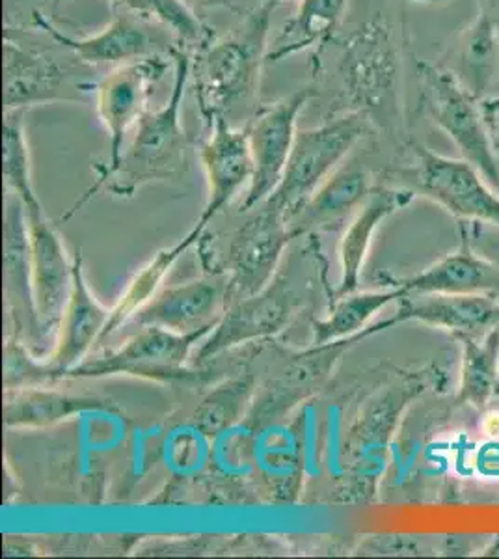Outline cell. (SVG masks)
Masks as SVG:
<instances>
[{"instance_id":"6da1fadb","label":"cell","mask_w":499,"mask_h":559,"mask_svg":"<svg viewBox=\"0 0 499 559\" xmlns=\"http://www.w3.org/2000/svg\"><path fill=\"white\" fill-rule=\"evenodd\" d=\"M171 58L174 86L170 99L140 118L129 144L121 152L120 160L110 170L97 173L99 176L92 189L71 211L83 207L84 202L103 187L116 197H133L144 185L181 178L187 173L189 136L181 123V105L192 75V60L183 49H174Z\"/></svg>"},{"instance_id":"7a4b0ae2","label":"cell","mask_w":499,"mask_h":559,"mask_svg":"<svg viewBox=\"0 0 499 559\" xmlns=\"http://www.w3.org/2000/svg\"><path fill=\"white\" fill-rule=\"evenodd\" d=\"M278 4L276 0H266L260 10L248 15L240 31L215 41L203 52L198 66L197 97L205 120L216 116L229 120L231 108L248 105L258 94L261 66L269 52L271 15Z\"/></svg>"},{"instance_id":"3957f363","label":"cell","mask_w":499,"mask_h":559,"mask_svg":"<svg viewBox=\"0 0 499 559\" xmlns=\"http://www.w3.org/2000/svg\"><path fill=\"white\" fill-rule=\"evenodd\" d=\"M366 116L345 112L317 128L298 129L282 181L261 205L278 211L292 224L317 189L342 166L366 133Z\"/></svg>"},{"instance_id":"277c9868","label":"cell","mask_w":499,"mask_h":559,"mask_svg":"<svg viewBox=\"0 0 499 559\" xmlns=\"http://www.w3.org/2000/svg\"><path fill=\"white\" fill-rule=\"evenodd\" d=\"M215 324L190 334L142 326L121 347L97 358H86L83 364L66 371L60 381L115 376L140 377L158 382L189 381L192 373H197L187 368L190 353L211 334Z\"/></svg>"},{"instance_id":"5b68a950","label":"cell","mask_w":499,"mask_h":559,"mask_svg":"<svg viewBox=\"0 0 499 559\" xmlns=\"http://www.w3.org/2000/svg\"><path fill=\"white\" fill-rule=\"evenodd\" d=\"M414 155V166L405 174L414 194L429 198L462 223L499 226V197L472 163L443 157L419 144Z\"/></svg>"},{"instance_id":"8992f818","label":"cell","mask_w":499,"mask_h":559,"mask_svg":"<svg viewBox=\"0 0 499 559\" xmlns=\"http://www.w3.org/2000/svg\"><path fill=\"white\" fill-rule=\"evenodd\" d=\"M313 96V88L297 90L292 96L260 108L248 123L253 176L240 211L260 207L278 187L297 139L298 116Z\"/></svg>"},{"instance_id":"52a82bcc","label":"cell","mask_w":499,"mask_h":559,"mask_svg":"<svg viewBox=\"0 0 499 559\" xmlns=\"http://www.w3.org/2000/svg\"><path fill=\"white\" fill-rule=\"evenodd\" d=\"M168 70L163 55L139 58L116 66L95 88V107L110 136V159L97 173L110 170L120 160L129 131L146 115L153 88Z\"/></svg>"},{"instance_id":"ba28073f","label":"cell","mask_w":499,"mask_h":559,"mask_svg":"<svg viewBox=\"0 0 499 559\" xmlns=\"http://www.w3.org/2000/svg\"><path fill=\"white\" fill-rule=\"evenodd\" d=\"M297 305V293L289 284L287 274H276L265 289L250 297L235 299L222 312L215 329L197 350L198 360L203 362L237 345L276 336L292 321Z\"/></svg>"},{"instance_id":"9c48e42d","label":"cell","mask_w":499,"mask_h":559,"mask_svg":"<svg viewBox=\"0 0 499 559\" xmlns=\"http://www.w3.org/2000/svg\"><path fill=\"white\" fill-rule=\"evenodd\" d=\"M425 103L438 128L448 133L468 160L490 183H499L498 165L488 140L480 108L455 76L448 71L424 66Z\"/></svg>"},{"instance_id":"30bf717a","label":"cell","mask_w":499,"mask_h":559,"mask_svg":"<svg viewBox=\"0 0 499 559\" xmlns=\"http://www.w3.org/2000/svg\"><path fill=\"white\" fill-rule=\"evenodd\" d=\"M209 126L211 134L200 150L207 178V200L194 228L179 241L185 250L202 237L209 223L239 194L245 185H250L253 176L247 129H235L224 116H216Z\"/></svg>"},{"instance_id":"8fae6325","label":"cell","mask_w":499,"mask_h":559,"mask_svg":"<svg viewBox=\"0 0 499 559\" xmlns=\"http://www.w3.org/2000/svg\"><path fill=\"white\" fill-rule=\"evenodd\" d=\"M295 239L292 224L278 211L260 205L240 226L229 245L228 295L250 297L265 289L278 274L285 248Z\"/></svg>"},{"instance_id":"7c38bea8","label":"cell","mask_w":499,"mask_h":559,"mask_svg":"<svg viewBox=\"0 0 499 559\" xmlns=\"http://www.w3.org/2000/svg\"><path fill=\"white\" fill-rule=\"evenodd\" d=\"M25 205V204H23ZM34 305L39 332L58 331L63 310L73 287V261L68 260L66 247L41 204L25 205Z\"/></svg>"},{"instance_id":"4fadbf2b","label":"cell","mask_w":499,"mask_h":559,"mask_svg":"<svg viewBox=\"0 0 499 559\" xmlns=\"http://www.w3.org/2000/svg\"><path fill=\"white\" fill-rule=\"evenodd\" d=\"M397 302L395 316L385 319L388 326L417 321L453 332V336H483L499 329V300L492 293L405 295Z\"/></svg>"},{"instance_id":"5bb4252c","label":"cell","mask_w":499,"mask_h":559,"mask_svg":"<svg viewBox=\"0 0 499 559\" xmlns=\"http://www.w3.org/2000/svg\"><path fill=\"white\" fill-rule=\"evenodd\" d=\"M379 26H366L353 34L343 49V94L353 112H373L393 90V60Z\"/></svg>"},{"instance_id":"9a60e30c","label":"cell","mask_w":499,"mask_h":559,"mask_svg":"<svg viewBox=\"0 0 499 559\" xmlns=\"http://www.w3.org/2000/svg\"><path fill=\"white\" fill-rule=\"evenodd\" d=\"M226 299L228 286L213 280H192L158 292L134 313L131 323L139 324V329L158 326L177 334H190L215 324L221 319Z\"/></svg>"},{"instance_id":"2e32d148","label":"cell","mask_w":499,"mask_h":559,"mask_svg":"<svg viewBox=\"0 0 499 559\" xmlns=\"http://www.w3.org/2000/svg\"><path fill=\"white\" fill-rule=\"evenodd\" d=\"M32 23L39 26L52 41L73 52L84 64H127L139 58L161 55L157 39L131 15L116 17L103 31L88 36H70L44 17L32 13Z\"/></svg>"},{"instance_id":"e0dca14e","label":"cell","mask_w":499,"mask_h":559,"mask_svg":"<svg viewBox=\"0 0 499 559\" xmlns=\"http://www.w3.org/2000/svg\"><path fill=\"white\" fill-rule=\"evenodd\" d=\"M71 75L55 58L4 39V103L10 108L66 99Z\"/></svg>"},{"instance_id":"ac0fdd59","label":"cell","mask_w":499,"mask_h":559,"mask_svg":"<svg viewBox=\"0 0 499 559\" xmlns=\"http://www.w3.org/2000/svg\"><path fill=\"white\" fill-rule=\"evenodd\" d=\"M4 211V293L7 308L15 326L25 332L39 331L34 292H32L31 241L25 205L15 192L8 191Z\"/></svg>"},{"instance_id":"d6986e66","label":"cell","mask_w":499,"mask_h":559,"mask_svg":"<svg viewBox=\"0 0 499 559\" xmlns=\"http://www.w3.org/2000/svg\"><path fill=\"white\" fill-rule=\"evenodd\" d=\"M412 198H414V192L411 189L377 187L369 192L364 205L351 218V223L343 234L342 242H340L342 276H340L335 299L358 289L361 271L366 265L367 254L373 245L377 229L388 216H392L393 213H397L399 210L411 204Z\"/></svg>"},{"instance_id":"ffe728a7","label":"cell","mask_w":499,"mask_h":559,"mask_svg":"<svg viewBox=\"0 0 499 559\" xmlns=\"http://www.w3.org/2000/svg\"><path fill=\"white\" fill-rule=\"evenodd\" d=\"M393 286L403 287L406 295H499V269L475 254L466 239L461 237V245L453 254L438 260L421 273L395 280Z\"/></svg>"},{"instance_id":"44dd1931","label":"cell","mask_w":499,"mask_h":559,"mask_svg":"<svg viewBox=\"0 0 499 559\" xmlns=\"http://www.w3.org/2000/svg\"><path fill=\"white\" fill-rule=\"evenodd\" d=\"M107 408V401L92 395L63 394L39 386L12 388L4 400V426L7 429H45Z\"/></svg>"},{"instance_id":"7402d4cb","label":"cell","mask_w":499,"mask_h":559,"mask_svg":"<svg viewBox=\"0 0 499 559\" xmlns=\"http://www.w3.org/2000/svg\"><path fill=\"white\" fill-rule=\"evenodd\" d=\"M373 187L364 170L340 166L316 194L306 202L300 213L292 221L295 237L313 231L330 229L360 210Z\"/></svg>"},{"instance_id":"603a6c76","label":"cell","mask_w":499,"mask_h":559,"mask_svg":"<svg viewBox=\"0 0 499 559\" xmlns=\"http://www.w3.org/2000/svg\"><path fill=\"white\" fill-rule=\"evenodd\" d=\"M347 2L348 0H300L297 13L285 23L272 41L266 60L278 62L282 58L308 49H317V55H321L324 45L334 38L335 31L342 23Z\"/></svg>"},{"instance_id":"cb8c5ba5","label":"cell","mask_w":499,"mask_h":559,"mask_svg":"<svg viewBox=\"0 0 499 559\" xmlns=\"http://www.w3.org/2000/svg\"><path fill=\"white\" fill-rule=\"evenodd\" d=\"M403 287H382L379 292H356L334 299L332 310L324 319L313 323V340L311 345L334 344L340 340L358 336L371 324V319L382 312L385 306L405 297Z\"/></svg>"},{"instance_id":"d4e9b609","label":"cell","mask_w":499,"mask_h":559,"mask_svg":"<svg viewBox=\"0 0 499 559\" xmlns=\"http://www.w3.org/2000/svg\"><path fill=\"white\" fill-rule=\"evenodd\" d=\"M462 344L461 390L459 401L472 407H487L498 384L499 329L472 336H455Z\"/></svg>"},{"instance_id":"484cf974","label":"cell","mask_w":499,"mask_h":559,"mask_svg":"<svg viewBox=\"0 0 499 559\" xmlns=\"http://www.w3.org/2000/svg\"><path fill=\"white\" fill-rule=\"evenodd\" d=\"M185 252H187V250L179 247V242H177L176 247L161 250V252L147 263L146 267L142 269V271L134 276L133 282L129 284L126 293L121 295L120 300H118L115 308L110 310V318H108L107 326H105V332H103L102 344H105L108 337L112 336L115 332H118L121 324L131 321L134 313L142 310V308L157 295L158 287L163 284L166 274L170 273L171 267L176 265V261L179 260Z\"/></svg>"},{"instance_id":"4316f807","label":"cell","mask_w":499,"mask_h":559,"mask_svg":"<svg viewBox=\"0 0 499 559\" xmlns=\"http://www.w3.org/2000/svg\"><path fill=\"white\" fill-rule=\"evenodd\" d=\"M4 181L25 205L39 204L32 185L31 152L26 144L25 108L4 112Z\"/></svg>"},{"instance_id":"83f0119b","label":"cell","mask_w":499,"mask_h":559,"mask_svg":"<svg viewBox=\"0 0 499 559\" xmlns=\"http://www.w3.org/2000/svg\"><path fill=\"white\" fill-rule=\"evenodd\" d=\"M252 395V379H235L216 386L202 401L194 414V426L207 435L216 437L237 424Z\"/></svg>"},{"instance_id":"f1b7e54d","label":"cell","mask_w":499,"mask_h":559,"mask_svg":"<svg viewBox=\"0 0 499 559\" xmlns=\"http://www.w3.org/2000/svg\"><path fill=\"white\" fill-rule=\"evenodd\" d=\"M140 20L155 21L170 28L177 38L189 45H203L207 41V31L203 28L192 8L183 0H110Z\"/></svg>"},{"instance_id":"f546056e","label":"cell","mask_w":499,"mask_h":559,"mask_svg":"<svg viewBox=\"0 0 499 559\" xmlns=\"http://www.w3.org/2000/svg\"><path fill=\"white\" fill-rule=\"evenodd\" d=\"M461 237L475 254L499 269V226L487 223H462Z\"/></svg>"},{"instance_id":"4dcf8cb0","label":"cell","mask_w":499,"mask_h":559,"mask_svg":"<svg viewBox=\"0 0 499 559\" xmlns=\"http://www.w3.org/2000/svg\"><path fill=\"white\" fill-rule=\"evenodd\" d=\"M483 118L487 121L488 128L499 131V99H492L483 105Z\"/></svg>"},{"instance_id":"1f68e13d","label":"cell","mask_w":499,"mask_h":559,"mask_svg":"<svg viewBox=\"0 0 499 559\" xmlns=\"http://www.w3.org/2000/svg\"><path fill=\"white\" fill-rule=\"evenodd\" d=\"M483 429L487 435H499V413H490L487 414V419H485V424H483Z\"/></svg>"},{"instance_id":"d6a6232c","label":"cell","mask_w":499,"mask_h":559,"mask_svg":"<svg viewBox=\"0 0 499 559\" xmlns=\"http://www.w3.org/2000/svg\"><path fill=\"white\" fill-rule=\"evenodd\" d=\"M189 8H213L226 4V0H183Z\"/></svg>"},{"instance_id":"836d02e7","label":"cell","mask_w":499,"mask_h":559,"mask_svg":"<svg viewBox=\"0 0 499 559\" xmlns=\"http://www.w3.org/2000/svg\"><path fill=\"white\" fill-rule=\"evenodd\" d=\"M276 2H282V0H276Z\"/></svg>"}]
</instances>
